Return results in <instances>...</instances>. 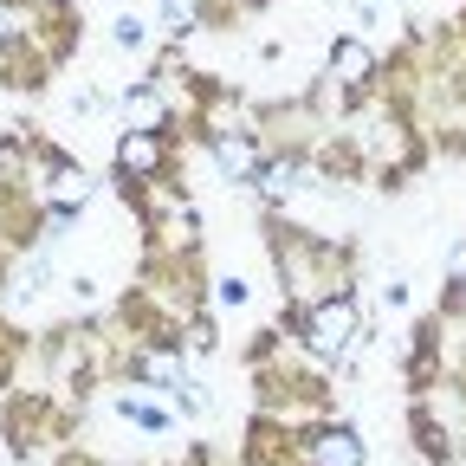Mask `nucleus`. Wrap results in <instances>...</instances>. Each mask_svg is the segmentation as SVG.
Segmentation results:
<instances>
[{"label":"nucleus","mask_w":466,"mask_h":466,"mask_svg":"<svg viewBox=\"0 0 466 466\" xmlns=\"http://www.w3.org/2000/svg\"><path fill=\"white\" fill-rule=\"evenodd\" d=\"M350 337H357V311H350L343 299L311 311V343H318V350H343Z\"/></svg>","instance_id":"nucleus-1"},{"label":"nucleus","mask_w":466,"mask_h":466,"mask_svg":"<svg viewBox=\"0 0 466 466\" xmlns=\"http://www.w3.org/2000/svg\"><path fill=\"white\" fill-rule=\"evenodd\" d=\"M357 460H363V441H357V434H343V428L311 441V466H357Z\"/></svg>","instance_id":"nucleus-2"},{"label":"nucleus","mask_w":466,"mask_h":466,"mask_svg":"<svg viewBox=\"0 0 466 466\" xmlns=\"http://www.w3.org/2000/svg\"><path fill=\"white\" fill-rule=\"evenodd\" d=\"M156 162H162V149H156L149 130H130L124 143H116V168H124V175H149Z\"/></svg>","instance_id":"nucleus-3"},{"label":"nucleus","mask_w":466,"mask_h":466,"mask_svg":"<svg viewBox=\"0 0 466 466\" xmlns=\"http://www.w3.org/2000/svg\"><path fill=\"white\" fill-rule=\"evenodd\" d=\"M370 66H376V58H370V46H357V39H337V46H330V72H337L343 85L370 78Z\"/></svg>","instance_id":"nucleus-4"},{"label":"nucleus","mask_w":466,"mask_h":466,"mask_svg":"<svg viewBox=\"0 0 466 466\" xmlns=\"http://www.w3.org/2000/svg\"><path fill=\"white\" fill-rule=\"evenodd\" d=\"M91 201V175L85 168H52V208H85Z\"/></svg>","instance_id":"nucleus-5"},{"label":"nucleus","mask_w":466,"mask_h":466,"mask_svg":"<svg viewBox=\"0 0 466 466\" xmlns=\"http://www.w3.org/2000/svg\"><path fill=\"white\" fill-rule=\"evenodd\" d=\"M214 156H220V168H227V175H253V168H259V156H253V143H247V137H220V143H214Z\"/></svg>","instance_id":"nucleus-6"},{"label":"nucleus","mask_w":466,"mask_h":466,"mask_svg":"<svg viewBox=\"0 0 466 466\" xmlns=\"http://www.w3.org/2000/svg\"><path fill=\"white\" fill-rule=\"evenodd\" d=\"M130 124H137V130H156V124H162V97H156V91H137V97H130Z\"/></svg>","instance_id":"nucleus-7"},{"label":"nucleus","mask_w":466,"mask_h":466,"mask_svg":"<svg viewBox=\"0 0 466 466\" xmlns=\"http://www.w3.org/2000/svg\"><path fill=\"white\" fill-rule=\"evenodd\" d=\"M291 182H299V168H291V162H272V168L259 175V188H266V195H285Z\"/></svg>","instance_id":"nucleus-8"},{"label":"nucleus","mask_w":466,"mask_h":466,"mask_svg":"<svg viewBox=\"0 0 466 466\" xmlns=\"http://www.w3.org/2000/svg\"><path fill=\"white\" fill-rule=\"evenodd\" d=\"M162 20H168L175 33H188V26H195V0H162Z\"/></svg>","instance_id":"nucleus-9"},{"label":"nucleus","mask_w":466,"mask_h":466,"mask_svg":"<svg viewBox=\"0 0 466 466\" xmlns=\"http://www.w3.org/2000/svg\"><path fill=\"white\" fill-rule=\"evenodd\" d=\"M116 46H124V52H137V46H143V20H137V14L116 20Z\"/></svg>","instance_id":"nucleus-10"},{"label":"nucleus","mask_w":466,"mask_h":466,"mask_svg":"<svg viewBox=\"0 0 466 466\" xmlns=\"http://www.w3.org/2000/svg\"><path fill=\"white\" fill-rule=\"evenodd\" d=\"M453 279H466V247H460V253H453Z\"/></svg>","instance_id":"nucleus-11"}]
</instances>
